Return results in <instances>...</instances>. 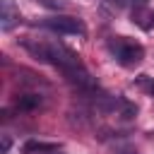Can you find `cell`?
I'll use <instances>...</instances> for the list:
<instances>
[{
  "mask_svg": "<svg viewBox=\"0 0 154 154\" xmlns=\"http://www.w3.org/2000/svg\"><path fill=\"white\" fill-rule=\"evenodd\" d=\"M0 152H2V154H7V152H10V137H7V135H2V144H0Z\"/></svg>",
  "mask_w": 154,
  "mask_h": 154,
  "instance_id": "obj_10",
  "label": "cell"
},
{
  "mask_svg": "<svg viewBox=\"0 0 154 154\" xmlns=\"http://www.w3.org/2000/svg\"><path fill=\"white\" fill-rule=\"evenodd\" d=\"M106 48H108L111 58L118 65H123V67H135L144 58L142 43H137L135 38H128V36H113V38H108Z\"/></svg>",
  "mask_w": 154,
  "mask_h": 154,
  "instance_id": "obj_1",
  "label": "cell"
},
{
  "mask_svg": "<svg viewBox=\"0 0 154 154\" xmlns=\"http://www.w3.org/2000/svg\"><path fill=\"white\" fill-rule=\"evenodd\" d=\"M41 5H46V7H53V10H63L65 7V2L63 0H38Z\"/></svg>",
  "mask_w": 154,
  "mask_h": 154,
  "instance_id": "obj_9",
  "label": "cell"
},
{
  "mask_svg": "<svg viewBox=\"0 0 154 154\" xmlns=\"http://www.w3.org/2000/svg\"><path fill=\"white\" fill-rule=\"evenodd\" d=\"M132 22L140 24L142 29H152L154 26V12L149 7H142V10H135L132 12Z\"/></svg>",
  "mask_w": 154,
  "mask_h": 154,
  "instance_id": "obj_6",
  "label": "cell"
},
{
  "mask_svg": "<svg viewBox=\"0 0 154 154\" xmlns=\"http://www.w3.org/2000/svg\"><path fill=\"white\" fill-rule=\"evenodd\" d=\"M19 7L12 0H0V29L2 31H12L19 24Z\"/></svg>",
  "mask_w": 154,
  "mask_h": 154,
  "instance_id": "obj_3",
  "label": "cell"
},
{
  "mask_svg": "<svg viewBox=\"0 0 154 154\" xmlns=\"http://www.w3.org/2000/svg\"><path fill=\"white\" fill-rule=\"evenodd\" d=\"M41 24L46 29H51L55 34H65V36H84L87 34L84 22L72 14H53V17H46Z\"/></svg>",
  "mask_w": 154,
  "mask_h": 154,
  "instance_id": "obj_2",
  "label": "cell"
},
{
  "mask_svg": "<svg viewBox=\"0 0 154 154\" xmlns=\"http://www.w3.org/2000/svg\"><path fill=\"white\" fill-rule=\"evenodd\" d=\"M58 149H60L58 144H48V142H38V140H29L22 147L24 154H55Z\"/></svg>",
  "mask_w": 154,
  "mask_h": 154,
  "instance_id": "obj_5",
  "label": "cell"
},
{
  "mask_svg": "<svg viewBox=\"0 0 154 154\" xmlns=\"http://www.w3.org/2000/svg\"><path fill=\"white\" fill-rule=\"evenodd\" d=\"M142 7H149V0H103V5H101V10L106 14H116L120 10L135 12V10H142Z\"/></svg>",
  "mask_w": 154,
  "mask_h": 154,
  "instance_id": "obj_4",
  "label": "cell"
},
{
  "mask_svg": "<svg viewBox=\"0 0 154 154\" xmlns=\"http://www.w3.org/2000/svg\"><path fill=\"white\" fill-rule=\"evenodd\" d=\"M41 103H43V99H41L38 94H24V96L17 99V108H19V111H34V108H38Z\"/></svg>",
  "mask_w": 154,
  "mask_h": 154,
  "instance_id": "obj_7",
  "label": "cell"
},
{
  "mask_svg": "<svg viewBox=\"0 0 154 154\" xmlns=\"http://www.w3.org/2000/svg\"><path fill=\"white\" fill-rule=\"evenodd\" d=\"M135 87H140L142 91H147V94L154 96V77H149V75H140V77H135Z\"/></svg>",
  "mask_w": 154,
  "mask_h": 154,
  "instance_id": "obj_8",
  "label": "cell"
}]
</instances>
